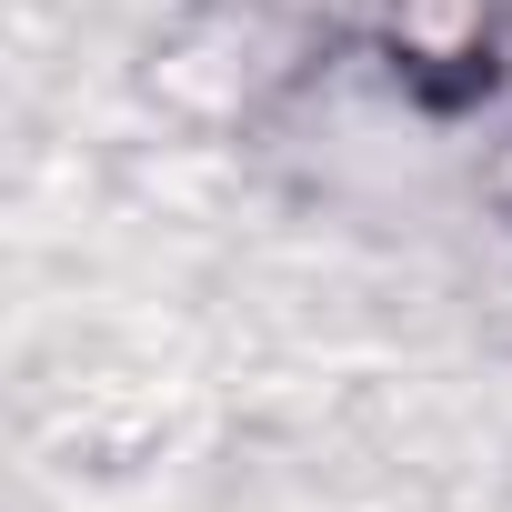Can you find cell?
I'll return each mask as SVG.
<instances>
[{
  "mask_svg": "<svg viewBox=\"0 0 512 512\" xmlns=\"http://www.w3.org/2000/svg\"><path fill=\"white\" fill-rule=\"evenodd\" d=\"M382 41L412 101L462 111L492 91V51H502V0H382Z\"/></svg>",
  "mask_w": 512,
  "mask_h": 512,
  "instance_id": "6da1fadb",
  "label": "cell"
}]
</instances>
